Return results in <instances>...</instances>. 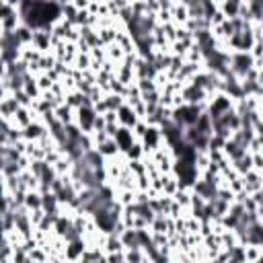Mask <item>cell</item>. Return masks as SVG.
I'll return each mask as SVG.
<instances>
[{"mask_svg": "<svg viewBox=\"0 0 263 263\" xmlns=\"http://www.w3.org/2000/svg\"><path fill=\"white\" fill-rule=\"evenodd\" d=\"M78 113H81V117H78V119H81V125H83L85 130L95 128L97 116H95V111H93V109H90V107H87V105H83V107H81V111H78Z\"/></svg>", "mask_w": 263, "mask_h": 263, "instance_id": "5b68a950", "label": "cell"}, {"mask_svg": "<svg viewBox=\"0 0 263 263\" xmlns=\"http://www.w3.org/2000/svg\"><path fill=\"white\" fill-rule=\"evenodd\" d=\"M116 142H117V146L121 148V150H130L132 148V132H128V130H117L116 132Z\"/></svg>", "mask_w": 263, "mask_h": 263, "instance_id": "8992f818", "label": "cell"}, {"mask_svg": "<svg viewBox=\"0 0 263 263\" xmlns=\"http://www.w3.org/2000/svg\"><path fill=\"white\" fill-rule=\"evenodd\" d=\"M200 107L196 105V103H189V105H183L175 111V121L181 125H196L198 119H200Z\"/></svg>", "mask_w": 263, "mask_h": 263, "instance_id": "7a4b0ae2", "label": "cell"}, {"mask_svg": "<svg viewBox=\"0 0 263 263\" xmlns=\"http://www.w3.org/2000/svg\"><path fill=\"white\" fill-rule=\"evenodd\" d=\"M21 15L29 27H48L60 17V6L54 0H23Z\"/></svg>", "mask_w": 263, "mask_h": 263, "instance_id": "6da1fadb", "label": "cell"}, {"mask_svg": "<svg viewBox=\"0 0 263 263\" xmlns=\"http://www.w3.org/2000/svg\"><path fill=\"white\" fill-rule=\"evenodd\" d=\"M238 8H241V2H238V0H228V2L224 4L226 15L231 17V19H234V17L238 15Z\"/></svg>", "mask_w": 263, "mask_h": 263, "instance_id": "ba28073f", "label": "cell"}, {"mask_svg": "<svg viewBox=\"0 0 263 263\" xmlns=\"http://www.w3.org/2000/svg\"><path fill=\"white\" fill-rule=\"evenodd\" d=\"M233 70L236 72V74H241V76H245L247 72H249V68H251V58L243 52V54H236L234 58H233Z\"/></svg>", "mask_w": 263, "mask_h": 263, "instance_id": "277c9868", "label": "cell"}, {"mask_svg": "<svg viewBox=\"0 0 263 263\" xmlns=\"http://www.w3.org/2000/svg\"><path fill=\"white\" fill-rule=\"evenodd\" d=\"M41 128H39V125H29V132H27V136H29V138H37V136H41Z\"/></svg>", "mask_w": 263, "mask_h": 263, "instance_id": "8fae6325", "label": "cell"}, {"mask_svg": "<svg viewBox=\"0 0 263 263\" xmlns=\"http://www.w3.org/2000/svg\"><path fill=\"white\" fill-rule=\"evenodd\" d=\"M43 208L45 210H52L54 212V208H56V196H50V193H48V196H43Z\"/></svg>", "mask_w": 263, "mask_h": 263, "instance_id": "30bf717a", "label": "cell"}, {"mask_svg": "<svg viewBox=\"0 0 263 263\" xmlns=\"http://www.w3.org/2000/svg\"><path fill=\"white\" fill-rule=\"evenodd\" d=\"M144 140H146V146H156L158 132L156 130H148V134H144Z\"/></svg>", "mask_w": 263, "mask_h": 263, "instance_id": "9c48e42d", "label": "cell"}, {"mask_svg": "<svg viewBox=\"0 0 263 263\" xmlns=\"http://www.w3.org/2000/svg\"><path fill=\"white\" fill-rule=\"evenodd\" d=\"M117 119H119L121 123L128 125V128H130V125H134V123H136L134 109H130V107H119V109H117Z\"/></svg>", "mask_w": 263, "mask_h": 263, "instance_id": "52a82bcc", "label": "cell"}, {"mask_svg": "<svg viewBox=\"0 0 263 263\" xmlns=\"http://www.w3.org/2000/svg\"><path fill=\"white\" fill-rule=\"evenodd\" d=\"M228 111H231V99L218 97V99H214V105H212V111H210V117H212V121H214V119L222 117L224 113H228Z\"/></svg>", "mask_w": 263, "mask_h": 263, "instance_id": "3957f363", "label": "cell"}]
</instances>
